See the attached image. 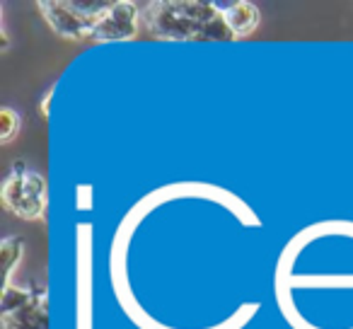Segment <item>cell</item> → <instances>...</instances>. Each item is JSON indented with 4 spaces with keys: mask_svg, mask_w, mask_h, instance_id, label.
Returning <instances> with one entry per match:
<instances>
[{
    "mask_svg": "<svg viewBox=\"0 0 353 329\" xmlns=\"http://www.w3.org/2000/svg\"><path fill=\"white\" fill-rule=\"evenodd\" d=\"M3 206L22 221H41L46 213V179L25 162H15L3 182Z\"/></svg>",
    "mask_w": 353,
    "mask_h": 329,
    "instance_id": "3957f363",
    "label": "cell"
},
{
    "mask_svg": "<svg viewBox=\"0 0 353 329\" xmlns=\"http://www.w3.org/2000/svg\"><path fill=\"white\" fill-rule=\"evenodd\" d=\"M218 8H221L228 27H230L232 34H235L237 39L252 34L261 22L259 8H256L254 3H247V0H237V3H218Z\"/></svg>",
    "mask_w": 353,
    "mask_h": 329,
    "instance_id": "5b68a950",
    "label": "cell"
},
{
    "mask_svg": "<svg viewBox=\"0 0 353 329\" xmlns=\"http://www.w3.org/2000/svg\"><path fill=\"white\" fill-rule=\"evenodd\" d=\"M114 3L109 0H44L37 3L41 17L49 22V27L63 39H85L92 34L94 25L104 17V12Z\"/></svg>",
    "mask_w": 353,
    "mask_h": 329,
    "instance_id": "7a4b0ae2",
    "label": "cell"
},
{
    "mask_svg": "<svg viewBox=\"0 0 353 329\" xmlns=\"http://www.w3.org/2000/svg\"><path fill=\"white\" fill-rule=\"evenodd\" d=\"M46 327H49V319H46V303L39 300V295H37L27 308L3 317V329H46Z\"/></svg>",
    "mask_w": 353,
    "mask_h": 329,
    "instance_id": "8992f818",
    "label": "cell"
},
{
    "mask_svg": "<svg viewBox=\"0 0 353 329\" xmlns=\"http://www.w3.org/2000/svg\"><path fill=\"white\" fill-rule=\"evenodd\" d=\"M37 295L27 288H15V286H6L3 288V298H0V310H3V317L6 315H12L17 310L27 308V305L34 300Z\"/></svg>",
    "mask_w": 353,
    "mask_h": 329,
    "instance_id": "ba28073f",
    "label": "cell"
},
{
    "mask_svg": "<svg viewBox=\"0 0 353 329\" xmlns=\"http://www.w3.org/2000/svg\"><path fill=\"white\" fill-rule=\"evenodd\" d=\"M138 30V8L136 3H114L102 20L94 25L90 39L99 41V44H109V41H128L136 37Z\"/></svg>",
    "mask_w": 353,
    "mask_h": 329,
    "instance_id": "277c9868",
    "label": "cell"
},
{
    "mask_svg": "<svg viewBox=\"0 0 353 329\" xmlns=\"http://www.w3.org/2000/svg\"><path fill=\"white\" fill-rule=\"evenodd\" d=\"M20 126H22V119H20V114H17L15 109H12V107L0 109V141L10 143L12 138L17 136Z\"/></svg>",
    "mask_w": 353,
    "mask_h": 329,
    "instance_id": "9c48e42d",
    "label": "cell"
},
{
    "mask_svg": "<svg viewBox=\"0 0 353 329\" xmlns=\"http://www.w3.org/2000/svg\"><path fill=\"white\" fill-rule=\"evenodd\" d=\"M22 252H25V245H22L20 237H6L3 245H0V264H3V279H6V286H10L12 269L20 264Z\"/></svg>",
    "mask_w": 353,
    "mask_h": 329,
    "instance_id": "52a82bcc",
    "label": "cell"
},
{
    "mask_svg": "<svg viewBox=\"0 0 353 329\" xmlns=\"http://www.w3.org/2000/svg\"><path fill=\"white\" fill-rule=\"evenodd\" d=\"M51 97H54V88L46 90V94L41 97V114L44 117H49V104H51Z\"/></svg>",
    "mask_w": 353,
    "mask_h": 329,
    "instance_id": "30bf717a",
    "label": "cell"
},
{
    "mask_svg": "<svg viewBox=\"0 0 353 329\" xmlns=\"http://www.w3.org/2000/svg\"><path fill=\"white\" fill-rule=\"evenodd\" d=\"M148 30L167 41H235L218 3L165 0L148 6Z\"/></svg>",
    "mask_w": 353,
    "mask_h": 329,
    "instance_id": "6da1fadb",
    "label": "cell"
}]
</instances>
